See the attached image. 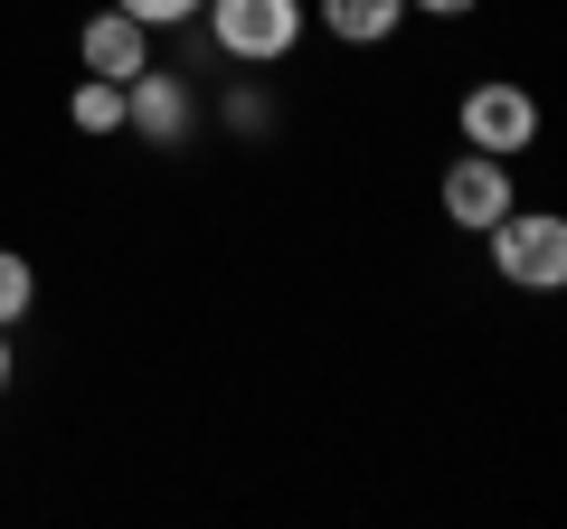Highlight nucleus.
I'll list each match as a JSON object with an SVG mask.
<instances>
[{
  "label": "nucleus",
  "mask_w": 567,
  "mask_h": 529,
  "mask_svg": "<svg viewBox=\"0 0 567 529\" xmlns=\"http://www.w3.org/2000/svg\"><path fill=\"white\" fill-rule=\"evenodd\" d=\"M398 20H406V0H322V29H331V39H350V48L398 39Z\"/></svg>",
  "instance_id": "nucleus-7"
},
{
  "label": "nucleus",
  "mask_w": 567,
  "mask_h": 529,
  "mask_svg": "<svg viewBox=\"0 0 567 529\" xmlns=\"http://www.w3.org/2000/svg\"><path fill=\"white\" fill-rule=\"evenodd\" d=\"M114 10H133L142 29H181V20H199V0H114Z\"/></svg>",
  "instance_id": "nucleus-11"
},
{
  "label": "nucleus",
  "mask_w": 567,
  "mask_h": 529,
  "mask_svg": "<svg viewBox=\"0 0 567 529\" xmlns=\"http://www.w3.org/2000/svg\"><path fill=\"white\" fill-rule=\"evenodd\" d=\"M406 10H425V20H464V10H483V0H406Z\"/></svg>",
  "instance_id": "nucleus-12"
},
{
  "label": "nucleus",
  "mask_w": 567,
  "mask_h": 529,
  "mask_svg": "<svg viewBox=\"0 0 567 529\" xmlns=\"http://www.w3.org/2000/svg\"><path fill=\"white\" fill-rule=\"evenodd\" d=\"M123 123H133L152 152H181L189 133H199V85H189V76H162V66H142V76L123 85Z\"/></svg>",
  "instance_id": "nucleus-3"
},
{
  "label": "nucleus",
  "mask_w": 567,
  "mask_h": 529,
  "mask_svg": "<svg viewBox=\"0 0 567 529\" xmlns=\"http://www.w3.org/2000/svg\"><path fill=\"white\" fill-rule=\"evenodd\" d=\"M29 303H39V274H29V256H10V246H0V331L20 322Z\"/></svg>",
  "instance_id": "nucleus-9"
},
{
  "label": "nucleus",
  "mask_w": 567,
  "mask_h": 529,
  "mask_svg": "<svg viewBox=\"0 0 567 529\" xmlns=\"http://www.w3.org/2000/svg\"><path fill=\"white\" fill-rule=\"evenodd\" d=\"M227 123H237V133H275V104H265V85H227Z\"/></svg>",
  "instance_id": "nucleus-10"
},
{
  "label": "nucleus",
  "mask_w": 567,
  "mask_h": 529,
  "mask_svg": "<svg viewBox=\"0 0 567 529\" xmlns=\"http://www.w3.org/2000/svg\"><path fill=\"white\" fill-rule=\"evenodd\" d=\"M483 237H492V264H502L520 293H558L567 284V218H548V208H502Z\"/></svg>",
  "instance_id": "nucleus-1"
},
{
  "label": "nucleus",
  "mask_w": 567,
  "mask_h": 529,
  "mask_svg": "<svg viewBox=\"0 0 567 529\" xmlns=\"http://www.w3.org/2000/svg\"><path fill=\"white\" fill-rule=\"evenodd\" d=\"M0 387H10V331H0Z\"/></svg>",
  "instance_id": "nucleus-13"
},
{
  "label": "nucleus",
  "mask_w": 567,
  "mask_h": 529,
  "mask_svg": "<svg viewBox=\"0 0 567 529\" xmlns=\"http://www.w3.org/2000/svg\"><path fill=\"white\" fill-rule=\"evenodd\" d=\"M199 10H208V39L237 66H275L303 39V0H199Z\"/></svg>",
  "instance_id": "nucleus-2"
},
{
  "label": "nucleus",
  "mask_w": 567,
  "mask_h": 529,
  "mask_svg": "<svg viewBox=\"0 0 567 529\" xmlns=\"http://www.w3.org/2000/svg\"><path fill=\"white\" fill-rule=\"evenodd\" d=\"M66 123H76V133H123V85L114 76H85L76 104H66Z\"/></svg>",
  "instance_id": "nucleus-8"
},
{
  "label": "nucleus",
  "mask_w": 567,
  "mask_h": 529,
  "mask_svg": "<svg viewBox=\"0 0 567 529\" xmlns=\"http://www.w3.org/2000/svg\"><path fill=\"white\" fill-rule=\"evenodd\" d=\"M529 143H539V104H529V85H473V95H464V152L520 162Z\"/></svg>",
  "instance_id": "nucleus-4"
},
{
  "label": "nucleus",
  "mask_w": 567,
  "mask_h": 529,
  "mask_svg": "<svg viewBox=\"0 0 567 529\" xmlns=\"http://www.w3.org/2000/svg\"><path fill=\"white\" fill-rule=\"evenodd\" d=\"M76 58H85V76H114V85H133L142 66H152V29H142L133 10H95V20L76 29Z\"/></svg>",
  "instance_id": "nucleus-5"
},
{
  "label": "nucleus",
  "mask_w": 567,
  "mask_h": 529,
  "mask_svg": "<svg viewBox=\"0 0 567 529\" xmlns=\"http://www.w3.org/2000/svg\"><path fill=\"white\" fill-rule=\"evenodd\" d=\"M502 208H511V162H492V152H464V162L445 170V218L483 237Z\"/></svg>",
  "instance_id": "nucleus-6"
}]
</instances>
